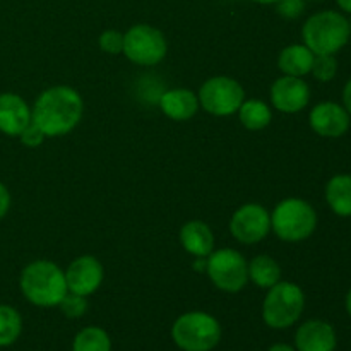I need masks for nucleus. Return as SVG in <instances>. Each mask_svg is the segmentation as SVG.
<instances>
[{
    "label": "nucleus",
    "instance_id": "20e7f679",
    "mask_svg": "<svg viewBox=\"0 0 351 351\" xmlns=\"http://www.w3.org/2000/svg\"><path fill=\"white\" fill-rule=\"evenodd\" d=\"M317 226V213L307 201L288 197L278 202L271 215V230L283 242L307 240Z\"/></svg>",
    "mask_w": 351,
    "mask_h": 351
},
{
    "label": "nucleus",
    "instance_id": "7c9ffc66",
    "mask_svg": "<svg viewBox=\"0 0 351 351\" xmlns=\"http://www.w3.org/2000/svg\"><path fill=\"white\" fill-rule=\"evenodd\" d=\"M339 5V9L345 10L346 14H351V0H336Z\"/></svg>",
    "mask_w": 351,
    "mask_h": 351
},
{
    "label": "nucleus",
    "instance_id": "7ed1b4c3",
    "mask_svg": "<svg viewBox=\"0 0 351 351\" xmlns=\"http://www.w3.org/2000/svg\"><path fill=\"white\" fill-rule=\"evenodd\" d=\"M350 21L336 10H322L305 21L304 45L314 55H336L350 41Z\"/></svg>",
    "mask_w": 351,
    "mask_h": 351
},
{
    "label": "nucleus",
    "instance_id": "c85d7f7f",
    "mask_svg": "<svg viewBox=\"0 0 351 351\" xmlns=\"http://www.w3.org/2000/svg\"><path fill=\"white\" fill-rule=\"evenodd\" d=\"M10 208V194L3 184H0V219L7 215Z\"/></svg>",
    "mask_w": 351,
    "mask_h": 351
},
{
    "label": "nucleus",
    "instance_id": "cd10ccee",
    "mask_svg": "<svg viewBox=\"0 0 351 351\" xmlns=\"http://www.w3.org/2000/svg\"><path fill=\"white\" fill-rule=\"evenodd\" d=\"M45 137L47 136H45L43 130H41L40 127L33 122V120H31L29 125H27L26 129L19 134L21 143H23L26 147H38L40 144H43Z\"/></svg>",
    "mask_w": 351,
    "mask_h": 351
},
{
    "label": "nucleus",
    "instance_id": "c756f323",
    "mask_svg": "<svg viewBox=\"0 0 351 351\" xmlns=\"http://www.w3.org/2000/svg\"><path fill=\"white\" fill-rule=\"evenodd\" d=\"M343 106H345V110L351 117V79L346 82L345 89H343Z\"/></svg>",
    "mask_w": 351,
    "mask_h": 351
},
{
    "label": "nucleus",
    "instance_id": "ddd939ff",
    "mask_svg": "<svg viewBox=\"0 0 351 351\" xmlns=\"http://www.w3.org/2000/svg\"><path fill=\"white\" fill-rule=\"evenodd\" d=\"M103 276L105 273H103L101 263L93 256L77 257L65 271L69 291L82 295V297H89L95 293L101 287Z\"/></svg>",
    "mask_w": 351,
    "mask_h": 351
},
{
    "label": "nucleus",
    "instance_id": "412c9836",
    "mask_svg": "<svg viewBox=\"0 0 351 351\" xmlns=\"http://www.w3.org/2000/svg\"><path fill=\"white\" fill-rule=\"evenodd\" d=\"M239 119L242 125L249 130H263L273 120V112L269 105L263 99H247L240 105Z\"/></svg>",
    "mask_w": 351,
    "mask_h": 351
},
{
    "label": "nucleus",
    "instance_id": "5701e85b",
    "mask_svg": "<svg viewBox=\"0 0 351 351\" xmlns=\"http://www.w3.org/2000/svg\"><path fill=\"white\" fill-rule=\"evenodd\" d=\"M23 331V319L16 308L0 305V346H10Z\"/></svg>",
    "mask_w": 351,
    "mask_h": 351
},
{
    "label": "nucleus",
    "instance_id": "f257e3e1",
    "mask_svg": "<svg viewBox=\"0 0 351 351\" xmlns=\"http://www.w3.org/2000/svg\"><path fill=\"white\" fill-rule=\"evenodd\" d=\"M84 112L81 95L71 86H53L38 96L31 120L47 137H62L79 125Z\"/></svg>",
    "mask_w": 351,
    "mask_h": 351
},
{
    "label": "nucleus",
    "instance_id": "423d86ee",
    "mask_svg": "<svg viewBox=\"0 0 351 351\" xmlns=\"http://www.w3.org/2000/svg\"><path fill=\"white\" fill-rule=\"evenodd\" d=\"M304 307V290L291 281H278L264 298L263 319L269 328L287 329L300 319Z\"/></svg>",
    "mask_w": 351,
    "mask_h": 351
},
{
    "label": "nucleus",
    "instance_id": "4be33fe9",
    "mask_svg": "<svg viewBox=\"0 0 351 351\" xmlns=\"http://www.w3.org/2000/svg\"><path fill=\"white\" fill-rule=\"evenodd\" d=\"M72 351H112V341L105 329L89 326L77 332L72 343Z\"/></svg>",
    "mask_w": 351,
    "mask_h": 351
},
{
    "label": "nucleus",
    "instance_id": "a211bd4d",
    "mask_svg": "<svg viewBox=\"0 0 351 351\" xmlns=\"http://www.w3.org/2000/svg\"><path fill=\"white\" fill-rule=\"evenodd\" d=\"M314 58L315 55L305 45H290L281 50L278 57V69L283 72V75L304 77L311 74Z\"/></svg>",
    "mask_w": 351,
    "mask_h": 351
},
{
    "label": "nucleus",
    "instance_id": "0eeeda50",
    "mask_svg": "<svg viewBox=\"0 0 351 351\" xmlns=\"http://www.w3.org/2000/svg\"><path fill=\"white\" fill-rule=\"evenodd\" d=\"M206 273L218 290L237 293L249 281V264L235 249L213 250L206 257Z\"/></svg>",
    "mask_w": 351,
    "mask_h": 351
},
{
    "label": "nucleus",
    "instance_id": "6ab92c4d",
    "mask_svg": "<svg viewBox=\"0 0 351 351\" xmlns=\"http://www.w3.org/2000/svg\"><path fill=\"white\" fill-rule=\"evenodd\" d=\"M326 201L331 211L341 218L351 216V175H335L326 185Z\"/></svg>",
    "mask_w": 351,
    "mask_h": 351
},
{
    "label": "nucleus",
    "instance_id": "9b49d317",
    "mask_svg": "<svg viewBox=\"0 0 351 351\" xmlns=\"http://www.w3.org/2000/svg\"><path fill=\"white\" fill-rule=\"evenodd\" d=\"M271 103L281 113H298L311 101V88L302 77L281 75L271 86Z\"/></svg>",
    "mask_w": 351,
    "mask_h": 351
},
{
    "label": "nucleus",
    "instance_id": "f704fd0d",
    "mask_svg": "<svg viewBox=\"0 0 351 351\" xmlns=\"http://www.w3.org/2000/svg\"><path fill=\"white\" fill-rule=\"evenodd\" d=\"M350 31H351V21H350Z\"/></svg>",
    "mask_w": 351,
    "mask_h": 351
},
{
    "label": "nucleus",
    "instance_id": "393cba45",
    "mask_svg": "<svg viewBox=\"0 0 351 351\" xmlns=\"http://www.w3.org/2000/svg\"><path fill=\"white\" fill-rule=\"evenodd\" d=\"M58 307H60L62 314H64L65 317L77 319L82 317V315L86 314V311H88V300H86V297H82V295L67 291V295L62 298Z\"/></svg>",
    "mask_w": 351,
    "mask_h": 351
},
{
    "label": "nucleus",
    "instance_id": "a878e982",
    "mask_svg": "<svg viewBox=\"0 0 351 351\" xmlns=\"http://www.w3.org/2000/svg\"><path fill=\"white\" fill-rule=\"evenodd\" d=\"M99 48L110 55H119L123 51V34L120 31L108 29L99 34Z\"/></svg>",
    "mask_w": 351,
    "mask_h": 351
},
{
    "label": "nucleus",
    "instance_id": "4468645a",
    "mask_svg": "<svg viewBox=\"0 0 351 351\" xmlns=\"http://www.w3.org/2000/svg\"><path fill=\"white\" fill-rule=\"evenodd\" d=\"M336 343L335 328L319 319L304 322L295 335L297 351H335Z\"/></svg>",
    "mask_w": 351,
    "mask_h": 351
},
{
    "label": "nucleus",
    "instance_id": "39448f33",
    "mask_svg": "<svg viewBox=\"0 0 351 351\" xmlns=\"http://www.w3.org/2000/svg\"><path fill=\"white\" fill-rule=\"evenodd\" d=\"M175 345L184 351H211L221 339V326L206 312H187L171 328Z\"/></svg>",
    "mask_w": 351,
    "mask_h": 351
},
{
    "label": "nucleus",
    "instance_id": "f8f14e48",
    "mask_svg": "<svg viewBox=\"0 0 351 351\" xmlns=\"http://www.w3.org/2000/svg\"><path fill=\"white\" fill-rule=\"evenodd\" d=\"M308 123L317 136L338 139L348 132L351 117L345 106L339 103L322 101L312 108L311 115H308Z\"/></svg>",
    "mask_w": 351,
    "mask_h": 351
},
{
    "label": "nucleus",
    "instance_id": "6e6552de",
    "mask_svg": "<svg viewBox=\"0 0 351 351\" xmlns=\"http://www.w3.org/2000/svg\"><path fill=\"white\" fill-rule=\"evenodd\" d=\"M167 51L163 33L149 24H136L123 34L122 53L136 65H158L167 57Z\"/></svg>",
    "mask_w": 351,
    "mask_h": 351
},
{
    "label": "nucleus",
    "instance_id": "2eb2a0df",
    "mask_svg": "<svg viewBox=\"0 0 351 351\" xmlns=\"http://www.w3.org/2000/svg\"><path fill=\"white\" fill-rule=\"evenodd\" d=\"M31 110L27 103L16 93L0 95V132L10 137H19V134L29 125Z\"/></svg>",
    "mask_w": 351,
    "mask_h": 351
},
{
    "label": "nucleus",
    "instance_id": "aec40b11",
    "mask_svg": "<svg viewBox=\"0 0 351 351\" xmlns=\"http://www.w3.org/2000/svg\"><path fill=\"white\" fill-rule=\"evenodd\" d=\"M249 280L259 288L269 290L281 281V267L271 256L261 254L249 263Z\"/></svg>",
    "mask_w": 351,
    "mask_h": 351
},
{
    "label": "nucleus",
    "instance_id": "dca6fc26",
    "mask_svg": "<svg viewBox=\"0 0 351 351\" xmlns=\"http://www.w3.org/2000/svg\"><path fill=\"white\" fill-rule=\"evenodd\" d=\"M199 98L194 91L185 88L168 89L161 95L160 108L168 119L175 122H185L191 120L199 110Z\"/></svg>",
    "mask_w": 351,
    "mask_h": 351
},
{
    "label": "nucleus",
    "instance_id": "f03ea898",
    "mask_svg": "<svg viewBox=\"0 0 351 351\" xmlns=\"http://www.w3.org/2000/svg\"><path fill=\"white\" fill-rule=\"evenodd\" d=\"M21 291L38 307H58L67 295L65 273L50 261H34L21 273Z\"/></svg>",
    "mask_w": 351,
    "mask_h": 351
},
{
    "label": "nucleus",
    "instance_id": "bb28decb",
    "mask_svg": "<svg viewBox=\"0 0 351 351\" xmlns=\"http://www.w3.org/2000/svg\"><path fill=\"white\" fill-rule=\"evenodd\" d=\"M276 10L285 19H297L304 14L305 0H280L276 3Z\"/></svg>",
    "mask_w": 351,
    "mask_h": 351
},
{
    "label": "nucleus",
    "instance_id": "473e14b6",
    "mask_svg": "<svg viewBox=\"0 0 351 351\" xmlns=\"http://www.w3.org/2000/svg\"><path fill=\"white\" fill-rule=\"evenodd\" d=\"M345 305H346V312H348V314H350V317H351V288H350L348 295H346Z\"/></svg>",
    "mask_w": 351,
    "mask_h": 351
},
{
    "label": "nucleus",
    "instance_id": "b1692460",
    "mask_svg": "<svg viewBox=\"0 0 351 351\" xmlns=\"http://www.w3.org/2000/svg\"><path fill=\"white\" fill-rule=\"evenodd\" d=\"M312 74L317 81L329 82L338 74V60L335 55H315L314 65H312Z\"/></svg>",
    "mask_w": 351,
    "mask_h": 351
},
{
    "label": "nucleus",
    "instance_id": "9d476101",
    "mask_svg": "<svg viewBox=\"0 0 351 351\" xmlns=\"http://www.w3.org/2000/svg\"><path fill=\"white\" fill-rule=\"evenodd\" d=\"M230 232L235 240L245 245L261 242L271 232L269 211L257 202L240 206L230 219Z\"/></svg>",
    "mask_w": 351,
    "mask_h": 351
},
{
    "label": "nucleus",
    "instance_id": "c9c22d12",
    "mask_svg": "<svg viewBox=\"0 0 351 351\" xmlns=\"http://www.w3.org/2000/svg\"><path fill=\"white\" fill-rule=\"evenodd\" d=\"M315 2H321V0H315Z\"/></svg>",
    "mask_w": 351,
    "mask_h": 351
},
{
    "label": "nucleus",
    "instance_id": "2f4dec72",
    "mask_svg": "<svg viewBox=\"0 0 351 351\" xmlns=\"http://www.w3.org/2000/svg\"><path fill=\"white\" fill-rule=\"evenodd\" d=\"M267 351H297L295 348H291V346H288V345H274V346H271L269 350Z\"/></svg>",
    "mask_w": 351,
    "mask_h": 351
},
{
    "label": "nucleus",
    "instance_id": "f3484780",
    "mask_svg": "<svg viewBox=\"0 0 351 351\" xmlns=\"http://www.w3.org/2000/svg\"><path fill=\"white\" fill-rule=\"evenodd\" d=\"M180 243L185 252L195 257H208L215 250V235L204 221H189L180 230Z\"/></svg>",
    "mask_w": 351,
    "mask_h": 351
},
{
    "label": "nucleus",
    "instance_id": "1a4fd4ad",
    "mask_svg": "<svg viewBox=\"0 0 351 351\" xmlns=\"http://www.w3.org/2000/svg\"><path fill=\"white\" fill-rule=\"evenodd\" d=\"M199 105L215 117H228L239 112L245 101V91L242 84L228 75L209 77L199 89Z\"/></svg>",
    "mask_w": 351,
    "mask_h": 351
},
{
    "label": "nucleus",
    "instance_id": "72a5a7b5",
    "mask_svg": "<svg viewBox=\"0 0 351 351\" xmlns=\"http://www.w3.org/2000/svg\"><path fill=\"white\" fill-rule=\"evenodd\" d=\"M252 2L263 3V5H269V3H278V2H280V0H252Z\"/></svg>",
    "mask_w": 351,
    "mask_h": 351
}]
</instances>
